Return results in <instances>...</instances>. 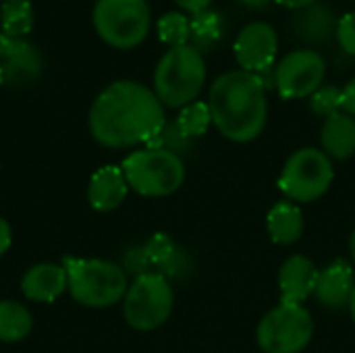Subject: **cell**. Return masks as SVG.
I'll list each match as a JSON object with an SVG mask.
<instances>
[{"instance_id":"obj_1","label":"cell","mask_w":355,"mask_h":353,"mask_svg":"<svg viewBox=\"0 0 355 353\" xmlns=\"http://www.w3.org/2000/svg\"><path fill=\"white\" fill-rule=\"evenodd\" d=\"M87 125L100 146L123 150L150 144L164 129L166 114L154 89L139 81L121 79L96 96Z\"/></svg>"},{"instance_id":"obj_2","label":"cell","mask_w":355,"mask_h":353,"mask_svg":"<svg viewBox=\"0 0 355 353\" xmlns=\"http://www.w3.org/2000/svg\"><path fill=\"white\" fill-rule=\"evenodd\" d=\"M212 125L235 144L258 139L268 121V98L256 73L243 69L218 75L208 92Z\"/></svg>"},{"instance_id":"obj_3","label":"cell","mask_w":355,"mask_h":353,"mask_svg":"<svg viewBox=\"0 0 355 353\" xmlns=\"http://www.w3.org/2000/svg\"><path fill=\"white\" fill-rule=\"evenodd\" d=\"M204 54L191 44L168 48L154 69V94L164 108H183L198 100L206 85Z\"/></svg>"},{"instance_id":"obj_4","label":"cell","mask_w":355,"mask_h":353,"mask_svg":"<svg viewBox=\"0 0 355 353\" xmlns=\"http://www.w3.org/2000/svg\"><path fill=\"white\" fill-rule=\"evenodd\" d=\"M71 298L85 308H110L123 302L129 289L127 270L102 258H64Z\"/></svg>"},{"instance_id":"obj_5","label":"cell","mask_w":355,"mask_h":353,"mask_svg":"<svg viewBox=\"0 0 355 353\" xmlns=\"http://www.w3.org/2000/svg\"><path fill=\"white\" fill-rule=\"evenodd\" d=\"M129 189L144 198H166L185 181V162L164 148H141L131 152L123 164Z\"/></svg>"},{"instance_id":"obj_6","label":"cell","mask_w":355,"mask_h":353,"mask_svg":"<svg viewBox=\"0 0 355 353\" xmlns=\"http://www.w3.org/2000/svg\"><path fill=\"white\" fill-rule=\"evenodd\" d=\"M92 21L104 44L131 50L148 37L152 10L148 0H96Z\"/></svg>"},{"instance_id":"obj_7","label":"cell","mask_w":355,"mask_h":353,"mask_svg":"<svg viewBox=\"0 0 355 353\" xmlns=\"http://www.w3.org/2000/svg\"><path fill=\"white\" fill-rule=\"evenodd\" d=\"M173 308V285L156 270L137 275L123 298V314L127 325L141 333L160 329L171 318Z\"/></svg>"},{"instance_id":"obj_8","label":"cell","mask_w":355,"mask_h":353,"mask_svg":"<svg viewBox=\"0 0 355 353\" xmlns=\"http://www.w3.org/2000/svg\"><path fill=\"white\" fill-rule=\"evenodd\" d=\"M333 179V160L320 148H300L285 160L279 189L293 204H310L331 189Z\"/></svg>"},{"instance_id":"obj_9","label":"cell","mask_w":355,"mask_h":353,"mask_svg":"<svg viewBox=\"0 0 355 353\" xmlns=\"http://www.w3.org/2000/svg\"><path fill=\"white\" fill-rule=\"evenodd\" d=\"M314 337V320L304 306L279 304L264 314L256 329L258 347L264 353H302Z\"/></svg>"},{"instance_id":"obj_10","label":"cell","mask_w":355,"mask_h":353,"mask_svg":"<svg viewBox=\"0 0 355 353\" xmlns=\"http://www.w3.org/2000/svg\"><path fill=\"white\" fill-rule=\"evenodd\" d=\"M324 77L327 60L314 48L291 50L275 64V89L283 100L310 98L324 85Z\"/></svg>"},{"instance_id":"obj_11","label":"cell","mask_w":355,"mask_h":353,"mask_svg":"<svg viewBox=\"0 0 355 353\" xmlns=\"http://www.w3.org/2000/svg\"><path fill=\"white\" fill-rule=\"evenodd\" d=\"M239 67L248 73H260L275 67L279 52V35L266 21H252L243 25L233 44Z\"/></svg>"},{"instance_id":"obj_12","label":"cell","mask_w":355,"mask_h":353,"mask_svg":"<svg viewBox=\"0 0 355 353\" xmlns=\"http://www.w3.org/2000/svg\"><path fill=\"white\" fill-rule=\"evenodd\" d=\"M0 67L4 85H27L44 73V56L35 44L25 37H10L0 33Z\"/></svg>"},{"instance_id":"obj_13","label":"cell","mask_w":355,"mask_h":353,"mask_svg":"<svg viewBox=\"0 0 355 353\" xmlns=\"http://www.w3.org/2000/svg\"><path fill=\"white\" fill-rule=\"evenodd\" d=\"M337 27H339V17L333 10L331 4L316 2L312 6L293 10L289 19V29L300 40L302 44L312 46L314 50L318 46H327L331 40H337Z\"/></svg>"},{"instance_id":"obj_14","label":"cell","mask_w":355,"mask_h":353,"mask_svg":"<svg viewBox=\"0 0 355 353\" xmlns=\"http://www.w3.org/2000/svg\"><path fill=\"white\" fill-rule=\"evenodd\" d=\"M320 270L316 264L302 256H289L281 270H279V291H281V304H291V306H304L308 298L314 295L316 283H318Z\"/></svg>"},{"instance_id":"obj_15","label":"cell","mask_w":355,"mask_h":353,"mask_svg":"<svg viewBox=\"0 0 355 353\" xmlns=\"http://www.w3.org/2000/svg\"><path fill=\"white\" fill-rule=\"evenodd\" d=\"M354 287V266L347 260L339 258V260H333L329 266H324L320 270L314 298L327 310H343V308L349 306Z\"/></svg>"},{"instance_id":"obj_16","label":"cell","mask_w":355,"mask_h":353,"mask_svg":"<svg viewBox=\"0 0 355 353\" xmlns=\"http://www.w3.org/2000/svg\"><path fill=\"white\" fill-rule=\"evenodd\" d=\"M21 291L25 300L37 304H52L64 291H69V279L62 264L40 262L25 270L21 279Z\"/></svg>"},{"instance_id":"obj_17","label":"cell","mask_w":355,"mask_h":353,"mask_svg":"<svg viewBox=\"0 0 355 353\" xmlns=\"http://www.w3.org/2000/svg\"><path fill=\"white\" fill-rule=\"evenodd\" d=\"M129 193V183L121 166L106 164L98 169L87 185V202L96 212L116 210Z\"/></svg>"},{"instance_id":"obj_18","label":"cell","mask_w":355,"mask_h":353,"mask_svg":"<svg viewBox=\"0 0 355 353\" xmlns=\"http://www.w3.org/2000/svg\"><path fill=\"white\" fill-rule=\"evenodd\" d=\"M322 152L331 160H349L355 154V119L347 112H337L322 121L320 127Z\"/></svg>"},{"instance_id":"obj_19","label":"cell","mask_w":355,"mask_h":353,"mask_svg":"<svg viewBox=\"0 0 355 353\" xmlns=\"http://www.w3.org/2000/svg\"><path fill=\"white\" fill-rule=\"evenodd\" d=\"M304 212L297 204L285 200L277 202L266 214V229L277 246H293L304 235Z\"/></svg>"},{"instance_id":"obj_20","label":"cell","mask_w":355,"mask_h":353,"mask_svg":"<svg viewBox=\"0 0 355 353\" xmlns=\"http://www.w3.org/2000/svg\"><path fill=\"white\" fill-rule=\"evenodd\" d=\"M225 35V19L218 10L206 8L189 17V44L202 54L212 50Z\"/></svg>"},{"instance_id":"obj_21","label":"cell","mask_w":355,"mask_h":353,"mask_svg":"<svg viewBox=\"0 0 355 353\" xmlns=\"http://www.w3.org/2000/svg\"><path fill=\"white\" fill-rule=\"evenodd\" d=\"M33 329V316L27 306L15 300H0V341H23Z\"/></svg>"},{"instance_id":"obj_22","label":"cell","mask_w":355,"mask_h":353,"mask_svg":"<svg viewBox=\"0 0 355 353\" xmlns=\"http://www.w3.org/2000/svg\"><path fill=\"white\" fill-rule=\"evenodd\" d=\"M0 27L4 35L25 37L33 27V6L29 0H8L0 6Z\"/></svg>"},{"instance_id":"obj_23","label":"cell","mask_w":355,"mask_h":353,"mask_svg":"<svg viewBox=\"0 0 355 353\" xmlns=\"http://www.w3.org/2000/svg\"><path fill=\"white\" fill-rule=\"evenodd\" d=\"M175 123H177L179 131L185 137H189V139L202 137L210 129V125H212V114H210L208 102L196 100V102L183 106L181 112H179V117L175 119Z\"/></svg>"},{"instance_id":"obj_24","label":"cell","mask_w":355,"mask_h":353,"mask_svg":"<svg viewBox=\"0 0 355 353\" xmlns=\"http://www.w3.org/2000/svg\"><path fill=\"white\" fill-rule=\"evenodd\" d=\"M156 31L160 42L168 48L189 44V17L181 10H168L158 19Z\"/></svg>"},{"instance_id":"obj_25","label":"cell","mask_w":355,"mask_h":353,"mask_svg":"<svg viewBox=\"0 0 355 353\" xmlns=\"http://www.w3.org/2000/svg\"><path fill=\"white\" fill-rule=\"evenodd\" d=\"M310 108L316 117L329 119L343 110V87L322 85L310 96Z\"/></svg>"},{"instance_id":"obj_26","label":"cell","mask_w":355,"mask_h":353,"mask_svg":"<svg viewBox=\"0 0 355 353\" xmlns=\"http://www.w3.org/2000/svg\"><path fill=\"white\" fill-rule=\"evenodd\" d=\"M144 254H146V258H148V262H150L152 266H158V268H160V270H156V273H162V270L173 262V258L179 254V250H177L175 241H173L166 233H156V235H152V239L144 246Z\"/></svg>"},{"instance_id":"obj_27","label":"cell","mask_w":355,"mask_h":353,"mask_svg":"<svg viewBox=\"0 0 355 353\" xmlns=\"http://www.w3.org/2000/svg\"><path fill=\"white\" fill-rule=\"evenodd\" d=\"M337 44L345 54L355 56V10H349L343 17H339Z\"/></svg>"},{"instance_id":"obj_28","label":"cell","mask_w":355,"mask_h":353,"mask_svg":"<svg viewBox=\"0 0 355 353\" xmlns=\"http://www.w3.org/2000/svg\"><path fill=\"white\" fill-rule=\"evenodd\" d=\"M181 10H187L189 15H196V12H202L206 8H210V4L214 0H173Z\"/></svg>"},{"instance_id":"obj_29","label":"cell","mask_w":355,"mask_h":353,"mask_svg":"<svg viewBox=\"0 0 355 353\" xmlns=\"http://www.w3.org/2000/svg\"><path fill=\"white\" fill-rule=\"evenodd\" d=\"M12 246V229L6 218L0 216V258L10 250Z\"/></svg>"},{"instance_id":"obj_30","label":"cell","mask_w":355,"mask_h":353,"mask_svg":"<svg viewBox=\"0 0 355 353\" xmlns=\"http://www.w3.org/2000/svg\"><path fill=\"white\" fill-rule=\"evenodd\" d=\"M343 112L352 114L355 119V77L343 87Z\"/></svg>"},{"instance_id":"obj_31","label":"cell","mask_w":355,"mask_h":353,"mask_svg":"<svg viewBox=\"0 0 355 353\" xmlns=\"http://www.w3.org/2000/svg\"><path fill=\"white\" fill-rule=\"evenodd\" d=\"M275 2L281 4V6H285V8H289V10H300V8L312 6V4H316L320 0H275Z\"/></svg>"},{"instance_id":"obj_32","label":"cell","mask_w":355,"mask_h":353,"mask_svg":"<svg viewBox=\"0 0 355 353\" xmlns=\"http://www.w3.org/2000/svg\"><path fill=\"white\" fill-rule=\"evenodd\" d=\"M245 8H250V10H264V8H268L275 0H239Z\"/></svg>"},{"instance_id":"obj_33","label":"cell","mask_w":355,"mask_h":353,"mask_svg":"<svg viewBox=\"0 0 355 353\" xmlns=\"http://www.w3.org/2000/svg\"><path fill=\"white\" fill-rule=\"evenodd\" d=\"M349 314H352V320H354L355 325V287H354V293H352V300H349Z\"/></svg>"},{"instance_id":"obj_34","label":"cell","mask_w":355,"mask_h":353,"mask_svg":"<svg viewBox=\"0 0 355 353\" xmlns=\"http://www.w3.org/2000/svg\"><path fill=\"white\" fill-rule=\"evenodd\" d=\"M349 254H352V260H354L355 264V231L352 233V237H349Z\"/></svg>"},{"instance_id":"obj_35","label":"cell","mask_w":355,"mask_h":353,"mask_svg":"<svg viewBox=\"0 0 355 353\" xmlns=\"http://www.w3.org/2000/svg\"><path fill=\"white\" fill-rule=\"evenodd\" d=\"M0 85H4V73H2V67H0Z\"/></svg>"},{"instance_id":"obj_36","label":"cell","mask_w":355,"mask_h":353,"mask_svg":"<svg viewBox=\"0 0 355 353\" xmlns=\"http://www.w3.org/2000/svg\"><path fill=\"white\" fill-rule=\"evenodd\" d=\"M2 2H8V0H2Z\"/></svg>"}]
</instances>
